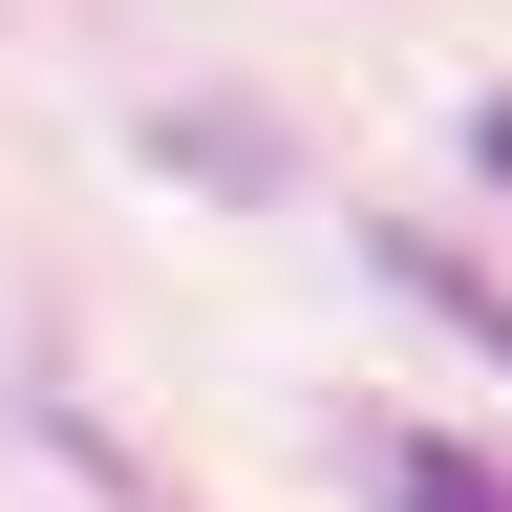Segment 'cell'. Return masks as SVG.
<instances>
[{
  "label": "cell",
  "mask_w": 512,
  "mask_h": 512,
  "mask_svg": "<svg viewBox=\"0 0 512 512\" xmlns=\"http://www.w3.org/2000/svg\"><path fill=\"white\" fill-rule=\"evenodd\" d=\"M470 150H491V192H512V86H491V107H470Z\"/></svg>",
  "instance_id": "obj_3"
},
{
  "label": "cell",
  "mask_w": 512,
  "mask_h": 512,
  "mask_svg": "<svg viewBox=\"0 0 512 512\" xmlns=\"http://www.w3.org/2000/svg\"><path fill=\"white\" fill-rule=\"evenodd\" d=\"M384 512H512V470L448 448V427H384Z\"/></svg>",
  "instance_id": "obj_1"
},
{
  "label": "cell",
  "mask_w": 512,
  "mask_h": 512,
  "mask_svg": "<svg viewBox=\"0 0 512 512\" xmlns=\"http://www.w3.org/2000/svg\"><path fill=\"white\" fill-rule=\"evenodd\" d=\"M384 278H406V299H448V320H470V342H512V299H491V278H448L427 235H384Z\"/></svg>",
  "instance_id": "obj_2"
}]
</instances>
